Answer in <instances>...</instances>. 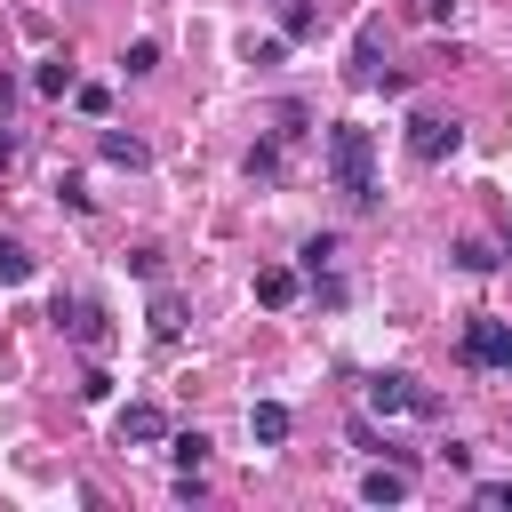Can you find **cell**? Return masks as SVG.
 I'll return each mask as SVG.
<instances>
[{
    "instance_id": "1",
    "label": "cell",
    "mask_w": 512,
    "mask_h": 512,
    "mask_svg": "<svg viewBox=\"0 0 512 512\" xmlns=\"http://www.w3.org/2000/svg\"><path fill=\"white\" fill-rule=\"evenodd\" d=\"M328 176H336V192H352V208H376V136L360 120L328 128Z\"/></svg>"
},
{
    "instance_id": "2",
    "label": "cell",
    "mask_w": 512,
    "mask_h": 512,
    "mask_svg": "<svg viewBox=\"0 0 512 512\" xmlns=\"http://www.w3.org/2000/svg\"><path fill=\"white\" fill-rule=\"evenodd\" d=\"M456 144H464V128H456L448 112H416V120H408V152H416L424 168H440Z\"/></svg>"
},
{
    "instance_id": "3",
    "label": "cell",
    "mask_w": 512,
    "mask_h": 512,
    "mask_svg": "<svg viewBox=\"0 0 512 512\" xmlns=\"http://www.w3.org/2000/svg\"><path fill=\"white\" fill-rule=\"evenodd\" d=\"M56 328H64L72 344H88V352H104V344H112V328H104V304H96V296H56Z\"/></svg>"
},
{
    "instance_id": "4",
    "label": "cell",
    "mask_w": 512,
    "mask_h": 512,
    "mask_svg": "<svg viewBox=\"0 0 512 512\" xmlns=\"http://www.w3.org/2000/svg\"><path fill=\"white\" fill-rule=\"evenodd\" d=\"M464 360H472V368H504V376H512V328L480 312V320L464 328Z\"/></svg>"
},
{
    "instance_id": "5",
    "label": "cell",
    "mask_w": 512,
    "mask_h": 512,
    "mask_svg": "<svg viewBox=\"0 0 512 512\" xmlns=\"http://www.w3.org/2000/svg\"><path fill=\"white\" fill-rule=\"evenodd\" d=\"M112 432H120V448H152V440H168V416H160L152 400H128Z\"/></svg>"
},
{
    "instance_id": "6",
    "label": "cell",
    "mask_w": 512,
    "mask_h": 512,
    "mask_svg": "<svg viewBox=\"0 0 512 512\" xmlns=\"http://www.w3.org/2000/svg\"><path fill=\"white\" fill-rule=\"evenodd\" d=\"M304 296V272H288V264H264L256 272V304H272V312H288Z\"/></svg>"
},
{
    "instance_id": "7",
    "label": "cell",
    "mask_w": 512,
    "mask_h": 512,
    "mask_svg": "<svg viewBox=\"0 0 512 512\" xmlns=\"http://www.w3.org/2000/svg\"><path fill=\"white\" fill-rule=\"evenodd\" d=\"M368 408L376 416H400V408H416V384L408 376H368Z\"/></svg>"
},
{
    "instance_id": "8",
    "label": "cell",
    "mask_w": 512,
    "mask_h": 512,
    "mask_svg": "<svg viewBox=\"0 0 512 512\" xmlns=\"http://www.w3.org/2000/svg\"><path fill=\"white\" fill-rule=\"evenodd\" d=\"M248 440H256V448H280V440H288V408H280V400H256V408H248Z\"/></svg>"
},
{
    "instance_id": "9",
    "label": "cell",
    "mask_w": 512,
    "mask_h": 512,
    "mask_svg": "<svg viewBox=\"0 0 512 512\" xmlns=\"http://www.w3.org/2000/svg\"><path fill=\"white\" fill-rule=\"evenodd\" d=\"M360 496H368V504H400V496H408V472H400V464H376V472L360 480Z\"/></svg>"
},
{
    "instance_id": "10",
    "label": "cell",
    "mask_w": 512,
    "mask_h": 512,
    "mask_svg": "<svg viewBox=\"0 0 512 512\" xmlns=\"http://www.w3.org/2000/svg\"><path fill=\"white\" fill-rule=\"evenodd\" d=\"M352 80H360V88L384 80V64H376V24H360V40H352Z\"/></svg>"
},
{
    "instance_id": "11",
    "label": "cell",
    "mask_w": 512,
    "mask_h": 512,
    "mask_svg": "<svg viewBox=\"0 0 512 512\" xmlns=\"http://www.w3.org/2000/svg\"><path fill=\"white\" fill-rule=\"evenodd\" d=\"M104 160H112V168H144L152 152H144V136H128V128H104Z\"/></svg>"
},
{
    "instance_id": "12",
    "label": "cell",
    "mask_w": 512,
    "mask_h": 512,
    "mask_svg": "<svg viewBox=\"0 0 512 512\" xmlns=\"http://www.w3.org/2000/svg\"><path fill=\"white\" fill-rule=\"evenodd\" d=\"M312 32H320V8L312 0H288L280 8V40H312Z\"/></svg>"
},
{
    "instance_id": "13",
    "label": "cell",
    "mask_w": 512,
    "mask_h": 512,
    "mask_svg": "<svg viewBox=\"0 0 512 512\" xmlns=\"http://www.w3.org/2000/svg\"><path fill=\"white\" fill-rule=\"evenodd\" d=\"M32 88H40V96H72V56H48V64L32 72Z\"/></svg>"
},
{
    "instance_id": "14",
    "label": "cell",
    "mask_w": 512,
    "mask_h": 512,
    "mask_svg": "<svg viewBox=\"0 0 512 512\" xmlns=\"http://www.w3.org/2000/svg\"><path fill=\"white\" fill-rule=\"evenodd\" d=\"M168 456H176V472H200L208 464V440L200 432H168Z\"/></svg>"
},
{
    "instance_id": "15",
    "label": "cell",
    "mask_w": 512,
    "mask_h": 512,
    "mask_svg": "<svg viewBox=\"0 0 512 512\" xmlns=\"http://www.w3.org/2000/svg\"><path fill=\"white\" fill-rule=\"evenodd\" d=\"M16 280H32V248L24 240H0V288H16Z\"/></svg>"
},
{
    "instance_id": "16",
    "label": "cell",
    "mask_w": 512,
    "mask_h": 512,
    "mask_svg": "<svg viewBox=\"0 0 512 512\" xmlns=\"http://www.w3.org/2000/svg\"><path fill=\"white\" fill-rule=\"evenodd\" d=\"M152 64H160V40H128V48H120V72H128V80L152 72Z\"/></svg>"
},
{
    "instance_id": "17",
    "label": "cell",
    "mask_w": 512,
    "mask_h": 512,
    "mask_svg": "<svg viewBox=\"0 0 512 512\" xmlns=\"http://www.w3.org/2000/svg\"><path fill=\"white\" fill-rule=\"evenodd\" d=\"M296 256H304V280H320V272H328V256H336V240H328V232H312Z\"/></svg>"
},
{
    "instance_id": "18",
    "label": "cell",
    "mask_w": 512,
    "mask_h": 512,
    "mask_svg": "<svg viewBox=\"0 0 512 512\" xmlns=\"http://www.w3.org/2000/svg\"><path fill=\"white\" fill-rule=\"evenodd\" d=\"M176 328H184V304H176V296H152V336H160V344H168V336H176Z\"/></svg>"
},
{
    "instance_id": "19",
    "label": "cell",
    "mask_w": 512,
    "mask_h": 512,
    "mask_svg": "<svg viewBox=\"0 0 512 512\" xmlns=\"http://www.w3.org/2000/svg\"><path fill=\"white\" fill-rule=\"evenodd\" d=\"M456 264H464V272H488V264H504V256H496L488 240H456Z\"/></svg>"
},
{
    "instance_id": "20",
    "label": "cell",
    "mask_w": 512,
    "mask_h": 512,
    "mask_svg": "<svg viewBox=\"0 0 512 512\" xmlns=\"http://www.w3.org/2000/svg\"><path fill=\"white\" fill-rule=\"evenodd\" d=\"M472 504H480V512H512V480H480Z\"/></svg>"
},
{
    "instance_id": "21",
    "label": "cell",
    "mask_w": 512,
    "mask_h": 512,
    "mask_svg": "<svg viewBox=\"0 0 512 512\" xmlns=\"http://www.w3.org/2000/svg\"><path fill=\"white\" fill-rule=\"evenodd\" d=\"M248 176H256V184H272V176H280V152H272V144H256V152H248Z\"/></svg>"
},
{
    "instance_id": "22",
    "label": "cell",
    "mask_w": 512,
    "mask_h": 512,
    "mask_svg": "<svg viewBox=\"0 0 512 512\" xmlns=\"http://www.w3.org/2000/svg\"><path fill=\"white\" fill-rule=\"evenodd\" d=\"M416 8H424L432 24H448V16H456V0H416Z\"/></svg>"
},
{
    "instance_id": "23",
    "label": "cell",
    "mask_w": 512,
    "mask_h": 512,
    "mask_svg": "<svg viewBox=\"0 0 512 512\" xmlns=\"http://www.w3.org/2000/svg\"><path fill=\"white\" fill-rule=\"evenodd\" d=\"M8 160H16V136H8V128H0V168H8Z\"/></svg>"
},
{
    "instance_id": "24",
    "label": "cell",
    "mask_w": 512,
    "mask_h": 512,
    "mask_svg": "<svg viewBox=\"0 0 512 512\" xmlns=\"http://www.w3.org/2000/svg\"><path fill=\"white\" fill-rule=\"evenodd\" d=\"M504 264H512V240H504Z\"/></svg>"
}]
</instances>
